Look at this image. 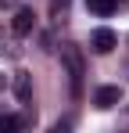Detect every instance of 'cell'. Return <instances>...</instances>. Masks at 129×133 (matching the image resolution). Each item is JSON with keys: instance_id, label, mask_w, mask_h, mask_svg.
<instances>
[{"instance_id": "cell-1", "label": "cell", "mask_w": 129, "mask_h": 133, "mask_svg": "<svg viewBox=\"0 0 129 133\" xmlns=\"http://www.w3.org/2000/svg\"><path fill=\"white\" fill-rule=\"evenodd\" d=\"M61 65L68 72V83H72V94L83 90V76H86V61H83V50L75 43H61Z\"/></svg>"}, {"instance_id": "cell-2", "label": "cell", "mask_w": 129, "mask_h": 133, "mask_svg": "<svg viewBox=\"0 0 129 133\" xmlns=\"http://www.w3.org/2000/svg\"><path fill=\"white\" fill-rule=\"evenodd\" d=\"M90 43H93V50H97V54H111V50H115V43H118V36H115L111 29H93Z\"/></svg>"}, {"instance_id": "cell-3", "label": "cell", "mask_w": 129, "mask_h": 133, "mask_svg": "<svg viewBox=\"0 0 129 133\" xmlns=\"http://www.w3.org/2000/svg\"><path fill=\"white\" fill-rule=\"evenodd\" d=\"M118 101H122V90L118 87H101L93 94V104H97V108H115Z\"/></svg>"}, {"instance_id": "cell-4", "label": "cell", "mask_w": 129, "mask_h": 133, "mask_svg": "<svg viewBox=\"0 0 129 133\" xmlns=\"http://www.w3.org/2000/svg\"><path fill=\"white\" fill-rule=\"evenodd\" d=\"M32 25H36V15H32L29 7L15 11V22H11V29H15L18 36H29V32H32Z\"/></svg>"}, {"instance_id": "cell-5", "label": "cell", "mask_w": 129, "mask_h": 133, "mask_svg": "<svg viewBox=\"0 0 129 133\" xmlns=\"http://www.w3.org/2000/svg\"><path fill=\"white\" fill-rule=\"evenodd\" d=\"M86 7H90L93 15H101V18H108V15H115L118 0H86Z\"/></svg>"}, {"instance_id": "cell-6", "label": "cell", "mask_w": 129, "mask_h": 133, "mask_svg": "<svg viewBox=\"0 0 129 133\" xmlns=\"http://www.w3.org/2000/svg\"><path fill=\"white\" fill-rule=\"evenodd\" d=\"M15 94H18V101H29L32 97V87H29V76L18 72V79H15Z\"/></svg>"}, {"instance_id": "cell-7", "label": "cell", "mask_w": 129, "mask_h": 133, "mask_svg": "<svg viewBox=\"0 0 129 133\" xmlns=\"http://www.w3.org/2000/svg\"><path fill=\"white\" fill-rule=\"evenodd\" d=\"M22 126V119H15V115H4L0 119V130H18Z\"/></svg>"}, {"instance_id": "cell-8", "label": "cell", "mask_w": 129, "mask_h": 133, "mask_svg": "<svg viewBox=\"0 0 129 133\" xmlns=\"http://www.w3.org/2000/svg\"><path fill=\"white\" fill-rule=\"evenodd\" d=\"M50 4H54V11H64L68 7V0H50Z\"/></svg>"}]
</instances>
